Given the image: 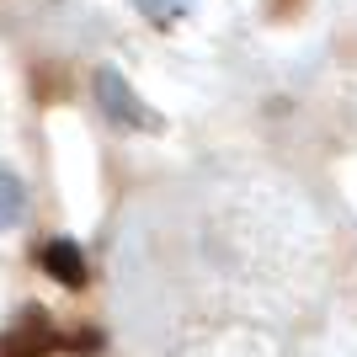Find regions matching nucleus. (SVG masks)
Listing matches in <instances>:
<instances>
[{
  "label": "nucleus",
  "instance_id": "obj_1",
  "mask_svg": "<svg viewBox=\"0 0 357 357\" xmlns=\"http://www.w3.org/2000/svg\"><path fill=\"white\" fill-rule=\"evenodd\" d=\"M91 86H96V102H102L107 123H118V128H128V134H160V128H165V118L139 96L134 80H128L123 70L102 64V70L91 75Z\"/></svg>",
  "mask_w": 357,
  "mask_h": 357
},
{
  "label": "nucleus",
  "instance_id": "obj_2",
  "mask_svg": "<svg viewBox=\"0 0 357 357\" xmlns=\"http://www.w3.org/2000/svg\"><path fill=\"white\" fill-rule=\"evenodd\" d=\"M22 219H27V181H22V171H16V165L0 160V235H6V229H16Z\"/></svg>",
  "mask_w": 357,
  "mask_h": 357
},
{
  "label": "nucleus",
  "instance_id": "obj_3",
  "mask_svg": "<svg viewBox=\"0 0 357 357\" xmlns=\"http://www.w3.org/2000/svg\"><path fill=\"white\" fill-rule=\"evenodd\" d=\"M43 267L54 272L59 283H86V256H80V245H75L70 235L43 245Z\"/></svg>",
  "mask_w": 357,
  "mask_h": 357
},
{
  "label": "nucleus",
  "instance_id": "obj_4",
  "mask_svg": "<svg viewBox=\"0 0 357 357\" xmlns=\"http://www.w3.org/2000/svg\"><path fill=\"white\" fill-rule=\"evenodd\" d=\"M144 22H155V27H171V22H181V16L192 11V0H128Z\"/></svg>",
  "mask_w": 357,
  "mask_h": 357
}]
</instances>
